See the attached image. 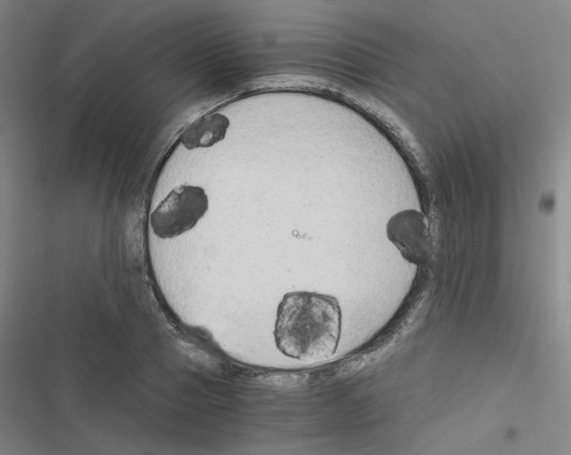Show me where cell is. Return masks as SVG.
<instances>
[{"label": "cell", "instance_id": "7a4b0ae2", "mask_svg": "<svg viewBox=\"0 0 571 455\" xmlns=\"http://www.w3.org/2000/svg\"><path fill=\"white\" fill-rule=\"evenodd\" d=\"M210 200L198 185L180 184L158 203L150 215L154 234L163 239L174 238L191 229L205 216Z\"/></svg>", "mask_w": 571, "mask_h": 455}, {"label": "cell", "instance_id": "6da1fadb", "mask_svg": "<svg viewBox=\"0 0 571 455\" xmlns=\"http://www.w3.org/2000/svg\"><path fill=\"white\" fill-rule=\"evenodd\" d=\"M341 330V307L332 295L291 292L278 304L274 339L286 357L306 363L328 359L336 352Z\"/></svg>", "mask_w": 571, "mask_h": 455}, {"label": "cell", "instance_id": "3957f363", "mask_svg": "<svg viewBox=\"0 0 571 455\" xmlns=\"http://www.w3.org/2000/svg\"><path fill=\"white\" fill-rule=\"evenodd\" d=\"M229 125L227 115L219 111L207 112L190 122L179 140L187 150L210 148L225 139Z\"/></svg>", "mask_w": 571, "mask_h": 455}]
</instances>
